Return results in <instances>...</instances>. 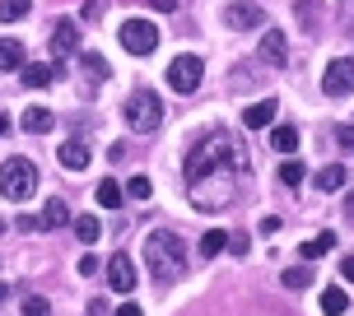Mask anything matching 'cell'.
Here are the masks:
<instances>
[{"label":"cell","mask_w":354,"mask_h":316,"mask_svg":"<svg viewBox=\"0 0 354 316\" xmlns=\"http://www.w3.org/2000/svg\"><path fill=\"white\" fill-rule=\"evenodd\" d=\"M336 140L345 144V149H354V126H336Z\"/></svg>","instance_id":"cell-32"},{"label":"cell","mask_w":354,"mask_h":316,"mask_svg":"<svg viewBox=\"0 0 354 316\" xmlns=\"http://www.w3.org/2000/svg\"><path fill=\"white\" fill-rule=\"evenodd\" d=\"M340 275H345V279L354 284V256H345V261H340Z\"/></svg>","instance_id":"cell-35"},{"label":"cell","mask_w":354,"mask_h":316,"mask_svg":"<svg viewBox=\"0 0 354 316\" xmlns=\"http://www.w3.org/2000/svg\"><path fill=\"white\" fill-rule=\"evenodd\" d=\"M159 121H163L159 93L136 88V93H131V103H126V126H131V130H140V135H149V130H159Z\"/></svg>","instance_id":"cell-4"},{"label":"cell","mask_w":354,"mask_h":316,"mask_svg":"<svg viewBox=\"0 0 354 316\" xmlns=\"http://www.w3.org/2000/svg\"><path fill=\"white\" fill-rule=\"evenodd\" d=\"M145 261H149V275L159 284H177L182 275H187V246H182V237L168 228H154L149 237H145Z\"/></svg>","instance_id":"cell-2"},{"label":"cell","mask_w":354,"mask_h":316,"mask_svg":"<svg viewBox=\"0 0 354 316\" xmlns=\"http://www.w3.org/2000/svg\"><path fill=\"white\" fill-rule=\"evenodd\" d=\"M33 191H37V168L28 158H5V163H0V195L24 205Z\"/></svg>","instance_id":"cell-3"},{"label":"cell","mask_w":354,"mask_h":316,"mask_svg":"<svg viewBox=\"0 0 354 316\" xmlns=\"http://www.w3.org/2000/svg\"><path fill=\"white\" fill-rule=\"evenodd\" d=\"M331 246H336V233H317V237H308V242L299 246V256H303V261H322Z\"/></svg>","instance_id":"cell-14"},{"label":"cell","mask_w":354,"mask_h":316,"mask_svg":"<svg viewBox=\"0 0 354 316\" xmlns=\"http://www.w3.org/2000/svg\"><path fill=\"white\" fill-rule=\"evenodd\" d=\"M37 224H42V228H61V224H71V210H66V200H56V195H52Z\"/></svg>","instance_id":"cell-20"},{"label":"cell","mask_w":354,"mask_h":316,"mask_svg":"<svg viewBox=\"0 0 354 316\" xmlns=\"http://www.w3.org/2000/svg\"><path fill=\"white\" fill-rule=\"evenodd\" d=\"M345 181H350V168H345V163H331V168L317 172V191H340Z\"/></svg>","instance_id":"cell-15"},{"label":"cell","mask_w":354,"mask_h":316,"mask_svg":"<svg viewBox=\"0 0 354 316\" xmlns=\"http://www.w3.org/2000/svg\"><path fill=\"white\" fill-rule=\"evenodd\" d=\"M103 10H107V0H84V10H80V14L93 23V19H103Z\"/></svg>","instance_id":"cell-31"},{"label":"cell","mask_w":354,"mask_h":316,"mask_svg":"<svg viewBox=\"0 0 354 316\" xmlns=\"http://www.w3.org/2000/svg\"><path fill=\"white\" fill-rule=\"evenodd\" d=\"M80 275H88V279H93V275H98V261H93V256H80Z\"/></svg>","instance_id":"cell-33"},{"label":"cell","mask_w":354,"mask_h":316,"mask_svg":"<svg viewBox=\"0 0 354 316\" xmlns=\"http://www.w3.org/2000/svg\"><path fill=\"white\" fill-rule=\"evenodd\" d=\"M270 121H275V103H252L248 112H243V126H248V130H266Z\"/></svg>","instance_id":"cell-13"},{"label":"cell","mask_w":354,"mask_h":316,"mask_svg":"<svg viewBox=\"0 0 354 316\" xmlns=\"http://www.w3.org/2000/svg\"><path fill=\"white\" fill-rule=\"evenodd\" d=\"M117 37H122V47H126L131 56H149L154 47H159V28H154L149 19H126Z\"/></svg>","instance_id":"cell-5"},{"label":"cell","mask_w":354,"mask_h":316,"mask_svg":"<svg viewBox=\"0 0 354 316\" xmlns=\"http://www.w3.org/2000/svg\"><path fill=\"white\" fill-rule=\"evenodd\" d=\"M345 307H350V293L345 288H326L322 293V312L326 316H345Z\"/></svg>","instance_id":"cell-22"},{"label":"cell","mask_w":354,"mask_h":316,"mask_svg":"<svg viewBox=\"0 0 354 316\" xmlns=\"http://www.w3.org/2000/svg\"><path fill=\"white\" fill-rule=\"evenodd\" d=\"M248 177V149L214 130L210 140H201L187 158V200L196 210H229Z\"/></svg>","instance_id":"cell-1"},{"label":"cell","mask_w":354,"mask_h":316,"mask_svg":"<svg viewBox=\"0 0 354 316\" xmlns=\"http://www.w3.org/2000/svg\"><path fill=\"white\" fill-rule=\"evenodd\" d=\"M56 158H61L71 172H80V168H88V144L84 140H66L61 149H56Z\"/></svg>","instance_id":"cell-12"},{"label":"cell","mask_w":354,"mask_h":316,"mask_svg":"<svg viewBox=\"0 0 354 316\" xmlns=\"http://www.w3.org/2000/svg\"><path fill=\"white\" fill-rule=\"evenodd\" d=\"M107 284H112L117 293H131V288H136V265H131L126 251H117V256L107 261Z\"/></svg>","instance_id":"cell-9"},{"label":"cell","mask_w":354,"mask_h":316,"mask_svg":"<svg viewBox=\"0 0 354 316\" xmlns=\"http://www.w3.org/2000/svg\"><path fill=\"white\" fill-rule=\"evenodd\" d=\"M80 66H84L88 75H98V79H107V61H103L98 52H84V56H80Z\"/></svg>","instance_id":"cell-29"},{"label":"cell","mask_w":354,"mask_h":316,"mask_svg":"<svg viewBox=\"0 0 354 316\" xmlns=\"http://www.w3.org/2000/svg\"><path fill=\"white\" fill-rule=\"evenodd\" d=\"M201 75H205L201 56H177L173 66H168V84H173L177 93H196V88H201Z\"/></svg>","instance_id":"cell-7"},{"label":"cell","mask_w":354,"mask_h":316,"mask_svg":"<svg viewBox=\"0 0 354 316\" xmlns=\"http://www.w3.org/2000/svg\"><path fill=\"white\" fill-rule=\"evenodd\" d=\"M28 61H24V47H19L15 37H0V70H24Z\"/></svg>","instance_id":"cell-16"},{"label":"cell","mask_w":354,"mask_h":316,"mask_svg":"<svg viewBox=\"0 0 354 316\" xmlns=\"http://www.w3.org/2000/svg\"><path fill=\"white\" fill-rule=\"evenodd\" d=\"M5 298H10V288H5V284H0V302H5Z\"/></svg>","instance_id":"cell-38"},{"label":"cell","mask_w":354,"mask_h":316,"mask_svg":"<svg viewBox=\"0 0 354 316\" xmlns=\"http://www.w3.org/2000/svg\"><path fill=\"white\" fill-rule=\"evenodd\" d=\"M270 144H275V154H294V149H299V130H294V126H275V130H270Z\"/></svg>","instance_id":"cell-19"},{"label":"cell","mask_w":354,"mask_h":316,"mask_svg":"<svg viewBox=\"0 0 354 316\" xmlns=\"http://www.w3.org/2000/svg\"><path fill=\"white\" fill-rule=\"evenodd\" d=\"M322 93H326V98H345V93H354V61L350 56H336V61L326 66V75H322Z\"/></svg>","instance_id":"cell-6"},{"label":"cell","mask_w":354,"mask_h":316,"mask_svg":"<svg viewBox=\"0 0 354 316\" xmlns=\"http://www.w3.org/2000/svg\"><path fill=\"white\" fill-rule=\"evenodd\" d=\"M75 237H80L84 246H93L98 237H103V224H98L93 214H80V219H75Z\"/></svg>","instance_id":"cell-21"},{"label":"cell","mask_w":354,"mask_h":316,"mask_svg":"<svg viewBox=\"0 0 354 316\" xmlns=\"http://www.w3.org/2000/svg\"><path fill=\"white\" fill-rule=\"evenodd\" d=\"M224 23L243 33V28H261V23H266V14L257 10V5H229V10H224Z\"/></svg>","instance_id":"cell-10"},{"label":"cell","mask_w":354,"mask_h":316,"mask_svg":"<svg viewBox=\"0 0 354 316\" xmlns=\"http://www.w3.org/2000/svg\"><path fill=\"white\" fill-rule=\"evenodd\" d=\"M19 79H24V88H47L56 79V66H24Z\"/></svg>","instance_id":"cell-17"},{"label":"cell","mask_w":354,"mask_h":316,"mask_svg":"<svg viewBox=\"0 0 354 316\" xmlns=\"http://www.w3.org/2000/svg\"><path fill=\"white\" fill-rule=\"evenodd\" d=\"M126 195H131V200H149V195H154L149 177H131V181H126Z\"/></svg>","instance_id":"cell-27"},{"label":"cell","mask_w":354,"mask_h":316,"mask_svg":"<svg viewBox=\"0 0 354 316\" xmlns=\"http://www.w3.org/2000/svg\"><path fill=\"white\" fill-rule=\"evenodd\" d=\"M24 316H52V302L37 298V293H28V298H24Z\"/></svg>","instance_id":"cell-30"},{"label":"cell","mask_w":354,"mask_h":316,"mask_svg":"<svg viewBox=\"0 0 354 316\" xmlns=\"http://www.w3.org/2000/svg\"><path fill=\"white\" fill-rule=\"evenodd\" d=\"M284 288H313V270H308V265L284 270Z\"/></svg>","instance_id":"cell-26"},{"label":"cell","mask_w":354,"mask_h":316,"mask_svg":"<svg viewBox=\"0 0 354 316\" xmlns=\"http://www.w3.org/2000/svg\"><path fill=\"white\" fill-rule=\"evenodd\" d=\"M284 56H289L284 33H280V28H266V37H261V61H266V66H284Z\"/></svg>","instance_id":"cell-11"},{"label":"cell","mask_w":354,"mask_h":316,"mask_svg":"<svg viewBox=\"0 0 354 316\" xmlns=\"http://www.w3.org/2000/svg\"><path fill=\"white\" fill-rule=\"evenodd\" d=\"M145 5H154V10H163V14H173V10H177V0H145Z\"/></svg>","instance_id":"cell-34"},{"label":"cell","mask_w":354,"mask_h":316,"mask_svg":"<svg viewBox=\"0 0 354 316\" xmlns=\"http://www.w3.org/2000/svg\"><path fill=\"white\" fill-rule=\"evenodd\" d=\"M122 186H117V181H98V205H103V210H117V205H122Z\"/></svg>","instance_id":"cell-24"},{"label":"cell","mask_w":354,"mask_h":316,"mask_svg":"<svg viewBox=\"0 0 354 316\" xmlns=\"http://www.w3.org/2000/svg\"><path fill=\"white\" fill-rule=\"evenodd\" d=\"M33 10V0H0V23H15Z\"/></svg>","instance_id":"cell-23"},{"label":"cell","mask_w":354,"mask_h":316,"mask_svg":"<svg viewBox=\"0 0 354 316\" xmlns=\"http://www.w3.org/2000/svg\"><path fill=\"white\" fill-rule=\"evenodd\" d=\"M280 181L289 186V191H294V186H303V163H294V158H289V163L280 168Z\"/></svg>","instance_id":"cell-28"},{"label":"cell","mask_w":354,"mask_h":316,"mask_svg":"<svg viewBox=\"0 0 354 316\" xmlns=\"http://www.w3.org/2000/svg\"><path fill=\"white\" fill-rule=\"evenodd\" d=\"M80 52V19H56L52 23V56Z\"/></svg>","instance_id":"cell-8"},{"label":"cell","mask_w":354,"mask_h":316,"mask_svg":"<svg viewBox=\"0 0 354 316\" xmlns=\"http://www.w3.org/2000/svg\"><path fill=\"white\" fill-rule=\"evenodd\" d=\"M117 316H140V307H136V302H122V307H117Z\"/></svg>","instance_id":"cell-36"},{"label":"cell","mask_w":354,"mask_h":316,"mask_svg":"<svg viewBox=\"0 0 354 316\" xmlns=\"http://www.w3.org/2000/svg\"><path fill=\"white\" fill-rule=\"evenodd\" d=\"M5 130H10V117H5V112H0V135H5Z\"/></svg>","instance_id":"cell-37"},{"label":"cell","mask_w":354,"mask_h":316,"mask_svg":"<svg viewBox=\"0 0 354 316\" xmlns=\"http://www.w3.org/2000/svg\"><path fill=\"white\" fill-rule=\"evenodd\" d=\"M52 126H56V117L47 107H28V112H24V130H33V135H47Z\"/></svg>","instance_id":"cell-18"},{"label":"cell","mask_w":354,"mask_h":316,"mask_svg":"<svg viewBox=\"0 0 354 316\" xmlns=\"http://www.w3.org/2000/svg\"><path fill=\"white\" fill-rule=\"evenodd\" d=\"M224 246H229V233H224V228H210L205 237H201V251H205V256H219Z\"/></svg>","instance_id":"cell-25"}]
</instances>
